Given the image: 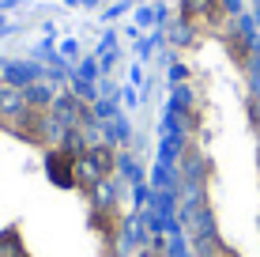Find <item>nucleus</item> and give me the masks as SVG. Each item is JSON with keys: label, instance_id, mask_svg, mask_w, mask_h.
<instances>
[{"label": "nucleus", "instance_id": "2", "mask_svg": "<svg viewBox=\"0 0 260 257\" xmlns=\"http://www.w3.org/2000/svg\"><path fill=\"white\" fill-rule=\"evenodd\" d=\"M177 178L200 257H260V102L230 0H181Z\"/></svg>", "mask_w": 260, "mask_h": 257}, {"label": "nucleus", "instance_id": "1", "mask_svg": "<svg viewBox=\"0 0 260 257\" xmlns=\"http://www.w3.org/2000/svg\"><path fill=\"white\" fill-rule=\"evenodd\" d=\"M128 174L79 95L0 65V257H121Z\"/></svg>", "mask_w": 260, "mask_h": 257}]
</instances>
